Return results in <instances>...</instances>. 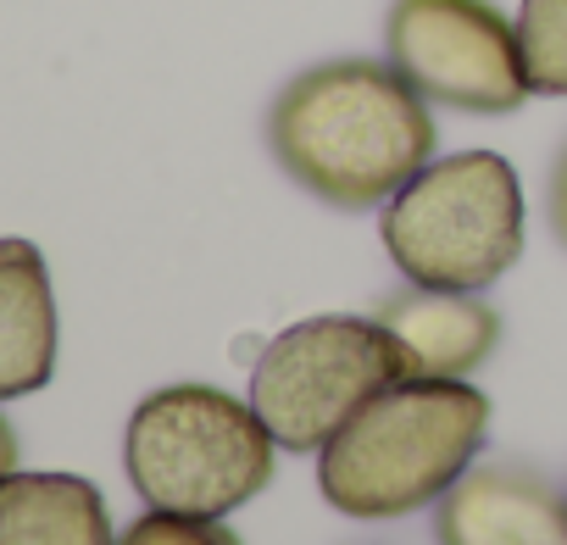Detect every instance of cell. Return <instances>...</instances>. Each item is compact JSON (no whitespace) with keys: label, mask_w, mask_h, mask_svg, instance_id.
I'll use <instances>...</instances> for the list:
<instances>
[{"label":"cell","mask_w":567,"mask_h":545,"mask_svg":"<svg viewBox=\"0 0 567 545\" xmlns=\"http://www.w3.org/2000/svg\"><path fill=\"white\" fill-rule=\"evenodd\" d=\"M267 140L278 167L340 212L401 195L440 145L429 101L395 62H323L272 101Z\"/></svg>","instance_id":"cell-1"},{"label":"cell","mask_w":567,"mask_h":545,"mask_svg":"<svg viewBox=\"0 0 567 545\" xmlns=\"http://www.w3.org/2000/svg\"><path fill=\"white\" fill-rule=\"evenodd\" d=\"M484 434L489 401L467 379H395L323 445V501L362 523L406 517L473 467Z\"/></svg>","instance_id":"cell-2"},{"label":"cell","mask_w":567,"mask_h":545,"mask_svg":"<svg viewBox=\"0 0 567 545\" xmlns=\"http://www.w3.org/2000/svg\"><path fill=\"white\" fill-rule=\"evenodd\" d=\"M272 429L256 407L212 384H167L145 395L123 434V462L145 506L228 517L272 479Z\"/></svg>","instance_id":"cell-3"},{"label":"cell","mask_w":567,"mask_h":545,"mask_svg":"<svg viewBox=\"0 0 567 545\" xmlns=\"http://www.w3.org/2000/svg\"><path fill=\"white\" fill-rule=\"evenodd\" d=\"M379 228L417 290L478 296L523 256V189L506 156L462 151L390 195Z\"/></svg>","instance_id":"cell-4"},{"label":"cell","mask_w":567,"mask_h":545,"mask_svg":"<svg viewBox=\"0 0 567 545\" xmlns=\"http://www.w3.org/2000/svg\"><path fill=\"white\" fill-rule=\"evenodd\" d=\"M395 379L412 373L379 318H307L261 351L250 407L284 451H323Z\"/></svg>","instance_id":"cell-5"},{"label":"cell","mask_w":567,"mask_h":545,"mask_svg":"<svg viewBox=\"0 0 567 545\" xmlns=\"http://www.w3.org/2000/svg\"><path fill=\"white\" fill-rule=\"evenodd\" d=\"M390 62L423 101L501 117L517 112L528 90L517 23H506L489 0H395L390 23Z\"/></svg>","instance_id":"cell-6"},{"label":"cell","mask_w":567,"mask_h":545,"mask_svg":"<svg viewBox=\"0 0 567 545\" xmlns=\"http://www.w3.org/2000/svg\"><path fill=\"white\" fill-rule=\"evenodd\" d=\"M440 545H567V495L523 467H467L434 517Z\"/></svg>","instance_id":"cell-7"},{"label":"cell","mask_w":567,"mask_h":545,"mask_svg":"<svg viewBox=\"0 0 567 545\" xmlns=\"http://www.w3.org/2000/svg\"><path fill=\"white\" fill-rule=\"evenodd\" d=\"M412 379H467L501 340V318L462 290H406L379 307Z\"/></svg>","instance_id":"cell-8"},{"label":"cell","mask_w":567,"mask_h":545,"mask_svg":"<svg viewBox=\"0 0 567 545\" xmlns=\"http://www.w3.org/2000/svg\"><path fill=\"white\" fill-rule=\"evenodd\" d=\"M56 373V301L40 245L0 239V401L45 390Z\"/></svg>","instance_id":"cell-9"},{"label":"cell","mask_w":567,"mask_h":545,"mask_svg":"<svg viewBox=\"0 0 567 545\" xmlns=\"http://www.w3.org/2000/svg\"><path fill=\"white\" fill-rule=\"evenodd\" d=\"M0 545H117L106 501L79 473L0 479Z\"/></svg>","instance_id":"cell-10"},{"label":"cell","mask_w":567,"mask_h":545,"mask_svg":"<svg viewBox=\"0 0 567 545\" xmlns=\"http://www.w3.org/2000/svg\"><path fill=\"white\" fill-rule=\"evenodd\" d=\"M517 51L534 95H567V0H523Z\"/></svg>","instance_id":"cell-11"},{"label":"cell","mask_w":567,"mask_h":545,"mask_svg":"<svg viewBox=\"0 0 567 545\" xmlns=\"http://www.w3.org/2000/svg\"><path fill=\"white\" fill-rule=\"evenodd\" d=\"M117 545H239V534L223 517H189V512H145L140 523H128V534Z\"/></svg>","instance_id":"cell-12"},{"label":"cell","mask_w":567,"mask_h":545,"mask_svg":"<svg viewBox=\"0 0 567 545\" xmlns=\"http://www.w3.org/2000/svg\"><path fill=\"white\" fill-rule=\"evenodd\" d=\"M550 228H556V239L567 245V151H561V162H556V173H550Z\"/></svg>","instance_id":"cell-13"},{"label":"cell","mask_w":567,"mask_h":545,"mask_svg":"<svg viewBox=\"0 0 567 545\" xmlns=\"http://www.w3.org/2000/svg\"><path fill=\"white\" fill-rule=\"evenodd\" d=\"M7 473H18V434H12L7 418H0V479Z\"/></svg>","instance_id":"cell-14"}]
</instances>
